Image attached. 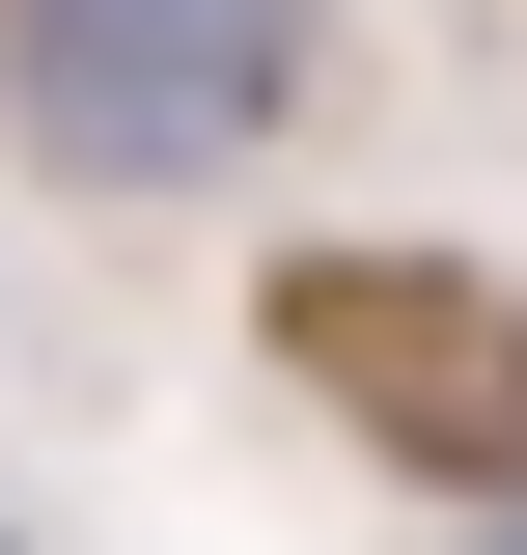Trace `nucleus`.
<instances>
[{
    "mask_svg": "<svg viewBox=\"0 0 527 555\" xmlns=\"http://www.w3.org/2000/svg\"><path fill=\"white\" fill-rule=\"evenodd\" d=\"M500 555H527V528H500Z\"/></svg>",
    "mask_w": 527,
    "mask_h": 555,
    "instance_id": "nucleus-2",
    "label": "nucleus"
},
{
    "mask_svg": "<svg viewBox=\"0 0 527 555\" xmlns=\"http://www.w3.org/2000/svg\"><path fill=\"white\" fill-rule=\"evenodd\" d=\"M0 112L83 195H195L306 112V0H0Z\"/></svg>",
    "mask_w": 527,
    "mask_h": 555,
    "instance_id": "nucleus-1",
    "label": "nucleus"
}]
</instances>
